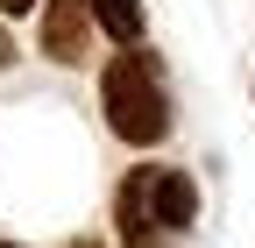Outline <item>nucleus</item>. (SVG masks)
<instances>
[{"mask_svg":"<svg viewBox=\"0 0 255 248\" xmlns=\"http://www.w3.org/2000/svg\"><path fill=\"white\" fill-rule=\"evenodd\" d=\"M100 114H107V128L121 149H163L170 142V92H163V71H156V57L135 43V50H121L114 64L100 71Z\"/></svg>","mask_w":255,"mask_h":248,"instance_id":"1","label":"nucleus"},{"mask_svg":"<svg viewBox=\"0 0 255 248\" xmlns=\"http://www.w3.org/2000/svg\"><path fill=\"white\" fill-rule=\"evenodd\" d=\"M114 227H121V248H163V220H156V163H135L121 184H114Z\"/></svg>","mask_w":255,"mask_h":248,"instance_id":"2","label":"nucleus"},{"mask_svg":"<svg viewBox=\"0 0 255 248\" xmlns=\"http://www.w3.org/2000/svg\"><path fill=\"white\" fill-rule=\"evenodd\" d=\"M92 0H43V57L50 64H85L92 57Z\"/></svg>","mask_w":255,"mask_h":248,"instance_id":"3","label":"nucleus"},{"mask_svg":"<svg viewBox=\"0 0 255 248\" xmlns=\"http://www.w3.org/2000/svg\"><path fill=\"white\" fill-rule=\"evenodd\" d=\"M156 220H163V234H191V220H199V184H191V170H163L156 163Z\"/></svg>","mask_w":255,"mask_h":248,"instance_id":"4","label":"nucleus"},{"mask_svg":"<svg viewBox=\"0 0 255 248\" xmlns=\"http://www.w3.org/2000/svg\"><path fill=\"white\" fill-rule=\"evenodd\" d=\"M92 21H100V36L121 43V50H135V43H142V28H149L142 0H92Z\"/></svg>","mask_w":255,"mask_h":248,"instance_id":"5","label":"nucleus"},{"mask_svg":"<svg viewBox=\"0 0 255 248\" xmlns=\"http://www.w3.org/2000/svg\"><path fill=\"white\" fill-rule=\"evenodd\" d=\"M43 0H0V14H36Z\"/></svg>","mask_w":255,"mask_h":248,"instance_id":"6","label":"nucleus"},{"mask_svg":"<svg viewBox=\"0 0 255 248\" xmlns=\"http://www.w3.org/2000/svg\"><path fill=\"white\" fill-rule=\"evenodd\" d=\"M71 248H100V241H71Z\"/></svg>","mask_w":255,"mask_h":248,"instance_id":"7","label":"nucleus"},{"mask_svg":"<svg viewBox=\"0 0 255 248\" xmlns=\"http://www.w3.org/2000/svg\"><path fill=\"white\" fill-rule=\"evenodd\" d=\"M0 248H21V241H0Z\"/></svg>","mask_w":255,"mask_h":248,"instance_id":"8","label":"nucleus"}]
</instances>
